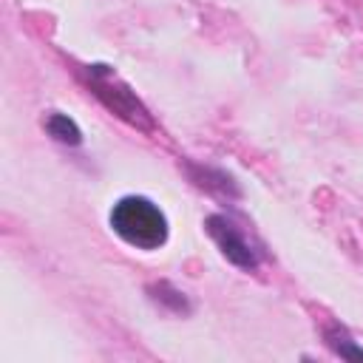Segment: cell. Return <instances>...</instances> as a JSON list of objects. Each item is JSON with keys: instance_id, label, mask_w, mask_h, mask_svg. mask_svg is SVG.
Listing matches in <instances>:
<instances>
[{"instance_id": "obj_2", "label": "cell", "mask_w": 363, "mask_h": 363, "mask_svg": "<svg viewBox=\"0 0 363 363\" xmlns=\"http://www.w3.org/2000/svg\"><path fill=\"white\" fill-rule=\"evenodd\" d=\"M204 227H207L210 238L218 244V250L224 252L227 261H233V264L241 267V269H255V267H258V252L252 250V244L244 238V233H241L227 216L213 213V216H207Z\"/></svg>"}, {"instance_id": "obj_1", "label": "cell", "mask_w": 363, "mask_h": 363, "mask_svg": "<svg viewBox=\"0 0 363 363\" xmlns=\"http://www.w3.org/2000/svg\"><path fill=\"white\" fill-rule=\"evenodd\" d=\"M113 233L136 250H159L167 241V218L164 213L142 196H125L111 210Z\"/></svg>"}, {"instance_id": "obj_5", "label": "cell", "mask_w": 363, "mask_h": 363, "mask_svg": "<svg viewBox=\"0 0 363 363\" xmlns=\"http://www.w3.org/2000/svg\"><path fill=\"white\" fill-rule=\"evenodd\" d=\"M329 343L335 346V352H337L340 357H357V360H363V349L354 346L343 332H329Z\"/></svg>"}, {"instance_id": "obj_4", "label": "cell", "mask_w": 363, "mask_h": 363, "mask_svg": "<svg viewBox=\"0 0 363 363\" xmlns=\"http://www.w3.org/2000/svg\"><path fill=\"white\" fill-rule=\"evenodd\" d=\"M45 128H48V133H51L57 142H62V145H79V142H82V130H79L77 122H74L71 116H65V113H51L48 122H45Z\"/></svg>"}, {"instance_id": "obj_3", "label": "cell", "mask_w": 363, "mask_h": 363, "mask_svg": "<svg viewBox=\"0 0 363 363\" xmlns=\"http://www.w3.org/2000/svg\"><path fill=\"white\" fill-rule=\"evenodd\" d=\"M91 85L94 91L105 99L108 108H113L119 116H125L128 122L133 125H142L147 119V111L139 105V99L125 88V85H116L113 74L105 68V65H91Z\"/></svg>"}]
</instances>
